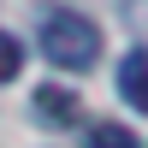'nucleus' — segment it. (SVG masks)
<instances>
[{
  "instance_id": "f257e3e1",
  "label": "nucleus",
  "mask_w": 148,
  "mask_h": 148,
  "mask_svg": "<svg viewBox=\"0 0 148 148\" xmlns=\"http://www.w3.org/2000/svg\"><path fill=\"white\" fill-rule=\"evenodd\" d=\"M42 53L59 71H89L101 59V24L83 18V12H71V6H47V18H42Z\"/></svg>"
},
{
  "instance_id": "f03ea898",
  "label": "nucleus",
  "mask_w": 148,
  "mask_h": 148,
  "mask_svg": "<svg viewBox=\"0 0 148 148\" xmlns=\"http://www.w3.org/2000/svg\"><path fill=\"white\" fill-rule=\"evenodd\" d=\"M30 107H36V119H42V125H59V130L83 119V113H77L83 101H77L71 89H59V83H47V89H36V101H30Z\"/></svg>"
},
{
  "instance_id": "7ed1b4c3",
  "label": "nucleus",
  "mask_w": 148,
  "mask_h": 148,
  "mask_svg": "<svg viewBox=\"0 0 148 148\" xmlns=\"http://www.w3.org/2000/svg\"><path fill=\"white\" fill-rule=\"evenodd\" d=\"M119 95H125L136 113H148V53L142 47H130V53L119 59Z\"/></svg>"
},
{
  "instance_id": "20e7f679",
  "label": "nucleus",
  "mask_w": 148,
  "mask_h": 148,
  "mask_svg": "<svg viewBox=\"0 0 148 148\" xmlns=\"http://www.w3.org/2000/svg\"><path fill=\"white\" fill-rule=\"evenodd\" d=\"M89 148H142V142L130 136L125 125H95V130H89Z\"/></svg>"
},
{
  "instance_id": "39448f33",
  "label": "nucleus",
  "mask_w": 148,
  "mask_h": 148,
  "mask_svg": "<svg viewBox=\"0 0 148 148\" xmlns=\"http://www.w3.org/2000/svg\"><path fill=\"white\" fill-rule=\"evenodd\" d=\"M18 65H24V47L12 42L6 30H0V83H12V77H18Z\"/></svg>"
}]
</instances>
